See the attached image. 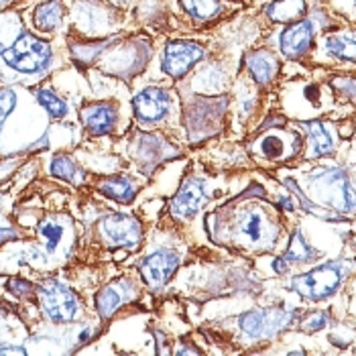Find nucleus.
I'll return each instance as SVG.
<instances>
[{"label": "nucleus", "instance_id": "1", "mask_svg": "<svg viewBox=\"0 0 356 356\" xmlns=\"http://www.w3.org/2000/svg\"><path fill=\"white\" fill-rule=\"evenodd\" d=\"M59 65L61 57L54 41L25 29L21 37L0 55V82L2 86L33 88L51 76Z\"/></svg>", "mask_w": 356, "mask_h": 356}, {"label": "nucleus", "instance_id": "2", "mask_svg": "<svg viewBox=\"0 0 356 356\" xmlns=\"http://www.w3.org/2000/svg\"><path fill=\"white\" fill-rule=\"evenodd\" d=\"M37 241L21 250L19 263L39 271L63 265L76 247L74 222L65 214H49L37 224Z\"/></svg>", "mask_w": 356, "mask_h": 356}, {"label": "nucleus", "instance_id": "3", "mask_svg": "<svg viewBox=\"0 0 356 356\" xmlns=\"http://www.w3.org/2000/svg\"><path fill=\"white\" fill-rule=\"evenodd\" d=\"M151 55H153V47L149 39L140 35H133V37L120 35V39L112 43L98 59V67L120 80H131L145 70Z\"/></svg>", "mask_w": 356, "mask_h": 356}, {"label": "nucleus", "instance_id": "4", "mask_svg": "<svg viewBox=\"0 0 356 356\" xmlns=\"http://www.w3.org/2000/svg\"><path fill=\"white\" fill-rule=\"evenodd\" d=\"M33 100L25 86H0V155H15L13 133L21 122H49L47 112L37 108L29 116H17Z\"/></svg>", "mask_w": 356, "mask_h": 356}, {"label": "nucleus", "instance_id": "5", "mask_svg": "<svg viewBox=\"0 0 356 356\" xmlns=\"http://www.w3.org/2000/svg\"><path fill=\"white\" fill-rule=\"evenodd\" d=\"M35 296L43 318L49 324H74L82 318L83 303L80 296L59 279H47L37 285Z\"/></svg>", "mask_w": 356, "mask_h": 356}, {"label": "nucleus", "instance_id": "6", "mask_svg": "<svg viewBox=\"0 0 356 356\" xmlns=\"http://www.w3.org/2000/svg\"><path fill=\"white\" fill-rule=\"evenodd\" d=\"M309 190L318 200L344 216L356 214V188L348 173L340 167L318 169L309 175Z\"/></svg>", "mask_w": 356, "mask_h": 356}, {"label": "nucleus", "instance_id": "7", "mask_svg": "<svg viewBox=\"0 0 356 356\" xmlns=\"http://www.w3.org/2000/svg\"><path fill=\"white\" fill-rule=\"evenodd\" d=\"M67 21L86 39H102L118 33L120 19L118 8L110 6L108 2H86L74 0L67 10Z\"/></svg>", "mask_w": 356, "mask_h": 356}, {"label": "nucleus", "instance_id": "8", "mask_svg": "<svg viewBox=\"0 0 356 356\" xmlns=\"http://www.w3.org/2000/svg\"><path fill=\"white\" fill-rule=\"evenodd\" d=\"M133 108L140 127H163L177 114V96L163 86H149L135 94Z\"/></svg>", "mask_w": 356, "mask_h": 356}, {"label": "nucleus", "instance_id": "9", "mask_svg": "<svg viewBox=\"0 0 356 356\" xmlns=\"http://www.w3.org/2000/svg\"><path fill=\"white\" fill-rule=\"evenodd\" d=\"M346 273L348 271L342 263H324L307 273L293 277L289 281V289H293L303 300L320 302L340 289Z\"/></svg>", "mask_w": 356, "mask_h": 356}, {"label": "nucleus", "instance_id": "10", "mask_svg": "<svg viewBox=\"0 0 356 356\" xmlns=\"http://www.w3.org/2000/svg\"><path fill=\"white\" fill-rule=\"evenodd\" d=\"M275 234H277V230H273V226L269 224L263 210L248 206V208H241L234 212V220H232L234 245L250 248H269V245H273Z\"/></svg>", "mask_w": 356, "mask_h": 356}, {"label": "nucleus", "instance_id": "11", "mask_svg": "<svg viewBox=\"0 0 356 356\" xmlns=\"http://www.w3.org/2000/svg\"><path fill=\"white\" fill-rule=\"evenodd\" d=\"M206 57H208V47L204 43L192 39H173L163 47L161 70L169 78L181 80Z\"/></svg>", "mask_w": 356, "mask_h": 356}, {"label": "nucleus", "instance_id": "12", "mask_svg": "<svg viewBox=\"0 0 356 356\" xmlns=\"http://www.w3.org/2000/svg\"><path fill=\"white\" fill-rule=\"evenodd\" d=\"M98 234L106 247L137 250L143 241V224L131 214L108 212L98 222Z\"/></svg>", "mask_w": 356, "mask_h": 356}, {"label": "nucleus", "instance_id": "13", "mask_svg": "<svg viewBox=\"0 0 356 356\" xmlns=\"http://www.w3.org/2000/svg\"><path fill=\"white\" fill-rule=\"evenodd\" d=\"M293 316L296 312L287 307L252 309L238 318V328H241V334L250 340H263L287 328L293 322Z\"/></svg>", "mask_w": 356, "mask_h": 356}, {"label": "nucleus", "instance_id": "14", "mask_svg": "<svg viewBox=\"0 0 356 356\" xmlns=\"http://www.w3.org/2000/svg\"><path fill=\"white\" fill-rule=\"evenodd\" d=\"M212 200L210 181L197 175H190L184 179L177 193L173 195L169 204V214L177 220L193 218L208 202Z\"/></svg>", "mask_w": 356, "mask_h": 356}, {"label": "nucleus", "instance_id": "15", "mask_svg": "<svg viewBox=\"0 0 356 356\" xmlns=\"http://www.w3.org/2000/svg\"><path fill=\"white\" fill-rule=\"evenodd\" d=\"M179 263H181V257L175 248L159 247L151 250L149 254H145L137 263V269L143 281L153 291H157L169 283V279L177 271Z\"/></svg>", "mask_w": 356, "mask_h": 356}, {"label": "nucleus", "instance_id": "16", "mask_svg": "<svg viewBox=\"0 0 356 356\" xmlns=\"http://www.w3.org/2000/svg\"><path fill=\"white\" fill-rule=\"evenodd\" d=\"M131 155L143 173H153L157 165L179 155L177 147H173L163 135L157 133H140L131 145Z\"/></svg>", "mask_w": 356, "mask_h": 356}, {"label": "nucleus", "instance_id": "17", "mask_svg": "<svg viewBox=\"0 0 356 356\" xmlns=\"http://www.w3.org/2000/svg\"><path fill=\"white\" fill-rule=\"evenodd\" d=\"M224 98H197L188 106V133L190 135H200V138L212 137L214 129L218 127L220 116L224 114L226 102Z\"/></svg>", "mask_w": 356, "mask_h": 356}, {"label": "nucleus", "instance_id": "18", "mask_svg": "<svg viewBox=\"0 0 356 356\" xmlns=\"http://www.w3.org/2000/svg\"><path fill=\"white\" fill-rule=\"evenodd\" d=\"M135 298H137V285L131 279H118L114 283L104 285L96 293L94 305L102 320H110L122 305L133 302Z\"/></svg>", "mask_w": 356, "mask_h": 356}, {"label": "nucleus", "instance_id": "19", "mask_svg": "<svg viewBox=\"0 0 356 356\" xmlns=\"http://www.w3.org/2000/svg\"><path fill=\"white\" fill-rule=\"evenodd\" d=\"M118 106L110 100L102 102H88L80 110V120L88 135L100 137V135H110L114 133L118 124Z\"/></svg>", "mask_w": 356, "mask_h": 356}, {"label": "nucleus", "instance_id": "20", "mask_svg": "<svg viewBox=\"0 0 356 356\" xmlns=\"http://www.w3.org/2000/svg\"><path fill=\"white\" fill-rule=\"evenodd\" d=\"M314 35L316 27L314 21L309 19H300L296 23H291L289 27H285L279 35V47L281 54L289 59H298L309 51L312 43H314Z\"/></svg>", "mask_w": 356, "mask_h": 356}, {"label": "nucleus", "instance_id": "21", "mask_svg": "<svg viewBox=\"0 0 356 356\" xmlns=\"http://www.w3.org/2000/svg\"><path fill=\"white\" fill-rule=\"evenodd\" d=\"M67 23L65 0H41L31 10V25L41 35H57Z\"/></svg>", "mask_w": 356, "mask_h": 356}, {"label": "nucleus", "instance_id": "22", "mask_svg": "<svg viewBox=\"0 0 356 356\" xmlns=\"http://www.w3.org/2000/svg\"><path fill=\"white\" fill-rule=\"evenodd\" d=\"M228 70L220 61H206L193 72L190 80V90L202 96H212V94H222L228 88Z\"/></svg>", "mask_w": 356, "mask_h": 356}, {"label": "nucleus", "instance_id": "23", "mask_svg": "<svg viewBox=\"0 0 356 356\" xmlns=\"http://www.w3.org/2000/svg\"><path fill=\"white\" fill-rule=\"evenodd\" d=\"M120 39L118 33L102 37V39H83V41H70L67 43V51L72 55V61L88 67L92 63H98V59L102 57V54L108 49L112 43H116Z\"/></svg>", "mask_w": 356, "mask_h": 356}, {"label": "nucleus", "instance_id": "24", "mask_svg": "<svg viewBox=\"0 0 356 356\" xmlns=\"http://www.w3.org/2000/svg\"><path fill=\"white\" fill-rule=\"evenodd\" d=\"M302 129L307 135V159H318L334 153V137L326 122L322 120H312V122H302Z\"/></svg>", "mask_w": 356, "mask_h": 356}, {"label": "nucleus", "instance_id": "25", "mask_svg": "<svg viewBox=\"0 0 356 356\" xmlns=\"http://www.w3.org/2000/svg\"><path fill=\"white\" fill-rule=\"evenodd\" d=\"M245 65H247L248 74L259 86H267L275 80L277 72H279V61L277 55L269 49H257L250 51L245 57Z\"/></svg>", "mask_w": 356, "mask_h": 356}, {"label": "nucleus", "instance_id": "26", "mask_svg": "<svg viewBox=\"0 0 356 356\" xmlns=\"http://www.w3.org/2000/svg\"><path fill=\"white\" fill-rule=\"evenodd\" d=\"M33 96L35 100L39 102V106L47 112L49 120H67L72 114H74V108L70 104V100H65L63 96H59L55 92L51 86L43 83V86H33Z\"/></svg>", "mask_w": 356, "mask_h": 356}, {"label": "nucleus", "instance_id": "27", "mask_svg": "<svg viewBox=\"0 0 356 356\" xmlns=\"http://www.w3.org/2000/svg\"><path fill=\"white\" fill-rule=\"evenodd\" d=\"M98 192L118 204H131L138 193V184L127 175H110L98 184Z\"/></svg>", "mask_w": 356, "mask_h": 356}, {"label": "nucleus", "instance_id": "28", "mask_svg": "<svg viewBox=\"0 0 356 356\" xmlns=\"http://www.w3.org/2000/svg\"><path fill=\"white\" fill-rule=\"evenodd\" d=\"M49 173L55 179L67 181L72 186H82L86 181V171L70 153H54L49 159Z\"/></svg>", "mask_w": 356, "mask_h": 356}, {"label": "nucleus", "instance_id": "29", "mask_svg": "<svg viewBox=\"0 0 356 356\" xmlns=\"http://www.w3.org/2000/svg\"><path fill=\"white\" fill-rule=\"evenodd\" d=\"M25 31V21L19 10L4 8L0 10V55L4 54Z\"/></svg>", "mask_w": 356, "mask_h": 356}, {"label": "nucleus", "instance_id": "30", "mask_svg": "<svg viewBox=\"0 0 356 356\" xmlns=\"http://www.w3.org/2000/svg\"><path fill=\"white\" fill-rule=\"evenodd\" d=\"M179 4L193 23H212L224 10L222 0H179Z\"/></svg>", "mask_w": 356, "mask_h": 356}, {"label": "nucleus", "instance_id": "31", "mask_svg": "<svg viewBox=\"0 0 356 356\" xmlns=\"http://www.w3.org/2000/svg\"><path fill=\"white\" fill-rule=\"evenodd\" d=\"M305 0H275L267 6V17L275 23H296L305 15Z\"/></svg>", "mask_w": 356, "mask_h": 356}, {"label": "nucleus", "instance_id": "32", "mask_svg": "<svg viewBox=\"0 0 356 356\" xmlns=\"http://www.w3.org/2000/svg\"><path fill=\"white\" fill-rule=\"evenodd\" d=\"M324 51H328L336 59L356 63V35L353 33H338L324 39Z\"/></svg>", "mask_w": 356, "mask_h": 356}, {"label": "nucleus", "instance_id": "33", "mask_svg": "<svg viewBox=\"0 0 356 356\" xmlns=\"http://www.w3.org/2000/svg\"><path fill=\"white\" fill-rule=\"evenodd\" d=\"M318 257H320V252L314 247H309V243L303 238L302 232H300V230H293V234H291V238H289V247L285 250L283 259H285L287 263H298V265H302V263H312V261H316Z\"/></svg>", "mask_w": 356, "mask_h": 356}, {"label": "nucleus", "instance_id": "34", "mask_svg": "<svg viewBox=\"0 0 356 356\" xmlns=\"http://www.w3.org/2000/svg\"><path fill=\"white\" fill-rule=\"evenodd\" d=\"M252 149H257V153H261L263 157H267V159H281V157H285V143H283V138L277 135V131H271L269 135H265V137H261L257 143H254V147Z\"/></svg>", "mask_w": 356, "mask_h": 356}, {"label": "nucleus", "instance_id": "35", "mask_svg": "<svg viewBox=\"0 0 356 356\" xmlns=\"http://www.w3.org/2000/svg\"><path fill=\"white\" fill-rule=\"evenodd\" d=\"M4 287H6V291H8L10 296H15V298H19V300L31 298V296H35V291H37V285L31 283L29 279H23V277H13V279H8Z\"/></svg>", "mask_w": 356, "mask_h": 356}, {"label": "nucleus", "instance_id": "36", "mask_svg": "<svg viewBox=\"0 0 356 356\" xmlns=\"http://www.w3.org/2000/svg\"><path fill=\"white\" fill-rule=\"evenodd\" d=\"M330 322V316L326 312H314L312 316H307L302 322L303 332H318V330L326 328Z\"/></svg>", "mask_w": 356, "mask_h": 356}, {"label": "nucleus", "instance_id": "37", "mask_svg": "<svg viewBox=\"0 0 356 356\" xmlns=\"http://www.w3.org/2000/svg\"><path fill=\"white\" fill-rule=\"evenodd\" d=\"M21 238V234L13 228V224L4 218V214H0V247L4 243H10V241H17Z\"/></svg>", "mask_w": 356, "mask_h": 356}, {"label": "nucleus", "instance_id": "38", "mask_svg": "<svg viewBox=\"0 0 356 356\" xmlns=\"http://www.w3.org/2000/svg\"><path fill=\"white\" fill-rule=\"evenodd\" d=\"M334 86L350 100H356V80L344 78V80H334Z\"/></svg>", "mask_w": 356, "mask_h": 356}, {"label": "nucleus", "instance_id": "39", "mask_svg": "<svg viewBox=\"0 0 356 356\" xmlns=\"http://www.w3.org/2000/svg\"><path fill=\"white\" fill-rule=\"evenodd\" d=\"M27 348L19 346V344H6V342H0V355H27Z\"/></svg>", "mask_w": 356, "mask_h": 356}, {"label": "nucleus", "instance_id": "40", "mask_svg": "<svg viewBox=\"0 0 356 356\" xmlns=\"http://www.w3.org/2000/svg\"><path fill=\"white\" fill-rule=\"evenodd\" d=\"M104 2H108L110 6H114V8H118V10H127V8H131L137 0H104Z\"/></svg>", "mask_w": 356, "mask_h": 356}, {"label": "nucleus", "instance_id": "41", "mask_svg": "<svg viewBox=\"0 0 356 356\" xmlns=\"http://www.w3.org/2000/svg\"><path fill=\"white\" fill-rule=\"evenodd\" d=\"M273 269L277 271V273H287L289 265H287V261H285V259H275Z\"/></svg>", "mask_w": 356, "mask_h": 356}, {"label": "nucleus", "instance_id": "42", "mask_svg": "<svg viewBox=\"0 0 356 356\" xmlns=\"http://www.w3.org/2000/svg\"><path fill=\"white\" fill-rule=\"evenodd\" d=\"M175 355H202V350H197V348L190 346V348H177V350H175Z\"/></svg>", "mask_w": 356, "mask_h": 356}, {"label": "nucleus", "instance_id": "43", "mask_svg": "<svg viewBox=\"0 0 356 356\" xmlns=\"http://www.w3.org/2000/svg\"><path fill=\"white\" fill-rule=\"evenodd\" d=\"M17 0H0V10H4V8H8V6H13Z\"/></svg>", "mask_w": 356, "mask_h": 356}, {"label": "nucleus", "instance_id": "44", "mask_svg": "<svg viewBox=\"0 0 356 356\" xmlns=\"http://www.w3.org/2000/svg\"><path fill=\"white\" fill-rule=\"evenodd\" d=\"M86 2H104V0H86Z\"/></svg>", "mask_w": 356, "mask_h": 356}, {"label": "nucleus", "instance_id": "45", "mask_svg": "<svg viewBox=\"0 0 356 356\" xmlns=\"http://www.w3.org/2000/svg\"><path fill=\"white\" fill-rule=\"evenodd\" d=\"M353 2H355V4H356V0H353Z\"/></svg>", "mask_w": 356, "mask_h": 356}]
</instances>
